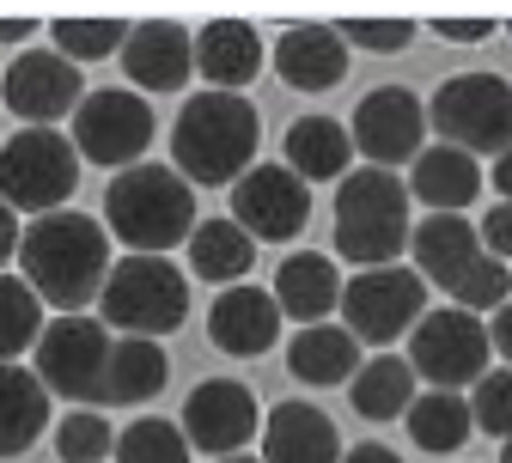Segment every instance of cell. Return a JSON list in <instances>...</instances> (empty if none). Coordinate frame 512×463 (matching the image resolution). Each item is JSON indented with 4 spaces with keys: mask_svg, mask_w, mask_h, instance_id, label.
Returning a JSON list of instances; mask_svg holds the SVG:
<instances>
[{
    "mask_svg": "<svg viewBox=\"0 0 512 463\" xmlns=\"http://www.w3.org/2000/svg\"><path fill=\"white\" fill-rule=\"evenodd\" d=\"M19 275H25V287L43 305H55L61 317H80L104 293V275H110V232H104V220H92L80 208L31 220L25 238H19Z\"/></svg>",
    "mask_w": 512,
    "mask_h": 463,
    "instance_id": "cell-1",
    "label": "cell"
},
{
    "mask_svg": "<svg viewBox=\"0 0 512 463\" xmlns=\"http://www.w3.org/2000/svg\"><path fill=\"white\" fill-rule=\"evenodd\" d=\"M263 147V116L244 92H196L171 122V171L196 183H238Z\"/></svg>",
    "mask_w": 512,
    "mask_h": 463,
    "instance_id": "cell-2",
    "label": "cell"
},
{
    "mask_svg": "<svg viewBox=\"0 0 512 463\" xmlns=\"http://www.w3.org/2000/svg\"><path fill=\"white\" fill-rule=\"evenodd\" d=\"M104 226L128 256H165L171 244H189L196 232V189H189L171 165H135L116 171L104 195Z\"/></svg>",
    "mask_w": 512,
    "mask_h": 463,
    "instance_id": "cell-3",
    "label": "cell"
},
{
    "mask_svg": "<svg viewBox=\"0 0 512 463\" xmlns=\"http://www.w3.org/2000/svg\"><path fill=\"white\" fill-rule=\"evenodd\" d=\"M409 189L397 171H378V165H360L342 177L336 189V250L360 269H391L403 262V244H409Z\"/></svg>",
    "mask_w": 512,
    "mask_h": 463,
    "instance_id": "cell-4",
    "label": "cell"
},
{
    "mask_svg": "<svg viewBox=\"0 0 512 463\" xmlns=\"http://www.w3.org/2000/svg\"><path fill=\"white\" fill-rule=\"evenodd\" d=\"M189 317V275L171 256H116L104 293H98V323L122 329V336L159 342Z\"/></svg>",
    "mask_w": 512,
    "mask_h": 463,
    "instance_id": "cell-5",
    "label": "cell"
},
{
    "mask_svg": "<svg viewBox=\"0 0 512 463\" xmlns=\"http://www.w3.org/2000/svg\"><path fill=\"white\" fill-rule=\"evenodd\" d=\"M427 128H439L445 147L458 153H512V80L488 68H464L452 80H439L427 98Z\"/></svg>",
    "mask_w": 512,
    "mask_h": 463,
    "instance_id": "cell-6",
    "label": "cell"
},
{
    "mask_svg": "<svg viewBox=\"0 0 512 463\" xmlns=\"http://www.w3.org/2000/svg\"><path fill=\"white\" fill-rule=\"evenodd\" d=\"M80 183V153L61 128H19V135L0 147V202L13 214H61L68 195Z\"/></svg>",
    "mask_w": 512,
    "mask_h": 463,
    "instance_id": "cell-7",
    "label": "cell"
},
{
    "mask_svg": "<svg viewBox=\"0 0 512 463\" xmlns=\"http://www.w3.org/2000/svg\"><path fill=\"white\" fill-rule=\"evenodd\" d=\"M68 141H74L80 165L92 159L104 171H135V165H147V147H153V104L128 86H98L80 98Z\"/></svg>",
    "mask_w": 512,
    "mask_h": 463,
    "instance_id": "cell-8",
    "label": "cell"
},
{
    "mask_svg": "<svg viewBox=\"0 0 512 463\" xmlns=\"http://www.w3.org/2000/svg\"><path fill=\"white\" fill-rule=\"evenodd\" d=\"M31 372L49 396L68 403H104V372H110V329L98 317H49L31 348Z\"/></svg>",
    "mask_w": 512,
    "mask_h": 463,
    "instance_id": "cell-9",
    "label": "cell"
},
{
    "mask_svg": "<svg viewBox=\"0 0 512 463\" xmlns=\"http://www.w3.org/2000/svg\"><path fill=\"white\" fill-rule=\"evenodd\" d=\"M488 360H494L488 323L470 317V311H458V305H439V311H427L409 329V366L433 390H458L464 396V384H476L488 372Z\"/></svg>",
    "mask_w": 512,
    "mask_h": 463,
    "instance_id": "cell-10",
    "label": "cell"
},
{
    "mask_svg": "<svg viewBox=\"0 0 512 463\" xmlns=\"http://www.w3.org/2000/svg\"><path fill=\"white\" fill-rule=\"evenodd\" d=\"M427 317V281L403 262L391 269H360L342 287V329L366 348V342H403V329H415Z\"/></svg>",
    "mask_w": 512,
    "mask_h": 463,
    "instance_id": "cell-11",
    "label": "cell"
},
{
    "mask_svg": "<svg viewBox=\"0 0 512 463\" xmlns=\"http://www.w3.org/2000/svg\"><path fill=\"white\" fill-rule=\"evenodd\" d=\"M354 153H366V165L378 171H397L403 159L415 165L421 141H427V104L409 86H372L354 104Z\"/></svg>",
    "mask_w": 512,
    "mask_h": 463,
    "instance_id": "cell-12",
    "label": "cell"
},
{
    "mask_svg": "<svg viewBox=\"0 0 512 463\" xmlns=\"http://www.w3.org/2000/svg\"><path fill=\"white\" fill-rule=\"evenodd\" d=\"M0 98L13 116H25V128H55L61 116H74L86 98V80L68 55L55 49H25L13 55V68L0 74Z\"/></svg>",
    "mask_w": 512,
    "mask_h": 463,
    "instance_id": "cell-13",
    "label": "cell"
},
{
    "mask_svg": "<svg viewBox=\"0 0 512 463\" xmlns=\"http://www.w3.org/2000/svg\"><path fill=\"white\" fill-rule=\"evenodd\" d=\"M232 220L250 238H263V244H287L311 220V189L287 165H250L232 183Z\"/></svg>",
    "mask_w": 512,
    "mask_h": 463,
    "instance_id": "cell-14",
    "label": "cell"
},
{
    "mask_svg": "<svg viewBox=\"0 0 512 463\" xmlns=\"http://www.w3.org/2000/svg\"><path fill=\"white\" fill-rule=\"evenodd\" d=\"M177 427H183L189 451H202L208 463L214 457H238L256 439V396L238 378H202L196 390H189Z\"/></svg>",
    "mask_w": 512,
    "mask_h": 463,
    "instance_id": "cell-15",
    "label": "cell"
},
{
    "mask_svg": "<svg viewBox=\"0 0 512 463\" xmlns=\"http://www.w3.org/2000/svg\"><path fill=\"white\" fill-rule=\"evenodd\" d=\"M122 74L128 92H183L196 74V31L177 19H141L122 43Z\"/></svg>",
    "mask_w": 512,
    "mask_h": 463,
    "instance_id": "cell-16",
    "label": "cell"
},
{
    "mask_svg": "<svg viewBox=\"0 0 512 463\" xmlns=\"http://www.w3.org/2000/svg\"><path fill=\"white\" fill-rule=\"evenodd\" d=\"M208 336L232 360H263L281 342V305H275V293L269 287H250V281L226 287L208 305Z\"/></svg>",
    "mask_w": 512,
    "mask_h": 463,
    "instance_id": "cell-17",
    "label": "cell"
},
{
    "mask_svg": "<svg viewBox=\"0 0 512 463\" xmlns=\"http://www.w3.org/2000/svg\"><path fill=\"white\" fill-rule=\"evenodd\" d=\"M342 269H336V256H324V250H293V256H281V269H275V305H281V317H293L299 329H311V323H330V311H342Z\"/></svg>",
    "mask_w": 512,
    "mask_h": 463,
    "instance_id": "cell-18",
    "label": "cell"
},
{
    "mask_svg": "<svg viewBox=\"0 0 512 463\" xmlns=\"http://www.w3.org/2000/svg\"><path fill=\"white\" fill-rule=\"evenodd\" d=\"M409 250H415V275L439 293H452L476 262L488 256L482 250V232L464 220V214H427L415 232H409Z\"/></svg>",
    "mask_w": 512,
    "mask_h": 463,
    "instance_id": "cell-19",
    "label": "cell"
},
{
    "mask_svg": "<svg viewBox=\"0 0 512 463\" xmlns=\"http://www.w3.org/2000/svg\"><path fill=\"white\" fill-rule=\"evenodd\" d=\"M275 74L293 92H330V86H342V74H348V43H342V31L336 25H317V19L287 25L281 43H275Z\"/></svg>",
    "mask_w": 512,
    "mask_h": 463,
    "instance_id": "cell-20",
    "label": "cell"
},
{
    "mask_svg": "<svg viewBox=\"0 0 512 463\" xmlns=\"http://www.w3.org/2000/svg\"><path fill=\"white\" fill-rule=\"evenodd\" d=\"M263 61H269V49L250 19H208L196 31V74L208 80V92H244L263 74Z\"/></svg>",
    "mask_w": 512,
    "mask_h": 463,
    "instance_id": "cell-21",
    "label": "cell"
},
{
    "mask_svg": "<svg viewBox=\"0 0 512 463\" xmlns=\"http://www.w3.org/2000/svg\"><path fill=\"white\" fill-rule=\"evenodd\" d=\"M263 463H342V433L317 403H275L263 415Z\"/></svg>",
    "mask_w": 512,
    "mask_h": 463,
    "instance_id": "cell-22",
    "label": "cell"
},
{
    "mask_svg": "<svg viewBox=\"0 0 512 463\" xmlns=\"http://www.w3.org/2000/svg\"><path fill=\"white\" fill-rule=\"evenodd\" d=\"M482 195V165L458 147H421L409 165V202H427L433 214H464Z\"/></svg>",
    "mask_w": 512,
    "mask_h": 463,
    "instance_id": "cell-23",
    "label": "cell"
},
{
    "mask_svg": "<svg viewBox=\"0 0 512 463\" xmlns=\"http://www.w3.org/2000/svg\"><path fill=\"white\" fill-rule=\"evenodd\" d=\"M287 171L311 189V183H342L348 165H354V135L336 122V116H299L287 128V147H281Z\"/></svg>",
    "mask_w": 512,
    "mask_h": 463,
    "instance_id": "cell-24",
    "label": "cell"
},
{
    "mask_svg": "<svg viewBox=\"0 0 512 463\" xmlns=\"http://www.w3.org/2000/svg\"><path fill=\"white\" fill-rule=\"evenodd\" d=\"M183 256H189V275H196V281L238 287V281L250 275V262H256V238H250L238 220H196Z\"/></svg>",
    "mask_w": 512,
    "mask_h": 463,
    "instance_id": "cell-25",
    "label": "cell"
},
{
    "mask_svg": "<svg viewBox=\"0 0 512 463\" xmlns=\"http://www.w3.org/2000/svg\"><path fill=\"white\" fill-rule=\"evenodd\" d=\"M49 433V390L31 366H0V457H25Z\"/></svg>",
    "mask_w": 512,
    "mask_h": 463,
    "instance_id": "cell-26",
    "label": "cell"
},
{
    "mask_svg": "<svg viewBox=\"0 0 512 463\" xmlns=\"http://www.w3.org/2000/svg\"><path fill=\"white\" fill-rule=\"evenodd\" d=\"M287 372L299 384H354L360 372V342L342 323H311L287 342Z\"/></svg>",
    "mask_w": 512,
    "mask_h": 463,
    "instance_id": "cell-27",
    "label": "cell"
},
{
    "mask_svg": "<svg viewBox=\"0 0 512 463\" xmlns=\"http://www.w3.org/2000/svg\"><path fill=\"white\" fill-rule=\"evenodd\" d=\"M171 378V360L159 342H141V336H122L110 342V372H104V403L116 409H135L147 396H159Z\"/></svg>",
    "mask_w": 512,
    "mask_h": 463,
    "instance_id": "cell-28",
    "label": "cell"
},
{
    "mask_svg": "<svg viewBox=\"0 0 512 463\" xmlns=\"http://www.w3.org/2000/svg\"><path fill=\"white\" fill-rule=\"evenodd\" d=\"M415 366L403 360V354H372V360H360V372H354V415H366V421H397V415H409V403H415Z\"/></svg>",
    "mask_w": 512,
    "mask_h": 463,
    "instance_id": "cell-29",
    "label": "cell"
},
{
    "mask_svg": "<svg viewBox=\"0 0 512 463\" xmlns=\"http://www.w3.org/2000/svg\"><path fill=\"white\" fill-rule=\"evenodd\" d=\"M476 421H470V396L458 390H415L409 403V439L433 457H452L458 445H470Z\"/></svg>",
    "mask_w": 512,
    "mask_h": 463,
    "instance_id": "cell-30",
    "label": "cell"
},
{
    "mask_svg": "<svg viewBox=\"0 0 512 463\" xmlns=\"http://www.w3.org/2000/svg\"><path fill=\"white\" fill-rule=\"evenodd\" d=\"M43 323H49L43 317V299L25 287V275L0 269V366H19V354L37 348Z\"/></svg>",
    "mask_w": 512,
    "mask_h": 463,
    "instance_id": "cell-31",
    "label": "cell"
},
{
    "mask_svg": "<svg viewBox=\"0 0 512 463\" xmlns=\"http://www.w3.org/2000/svg\"><path fill=\"white\" fill-rule=\"evenodd\" d=\"M189 457L196 451H189L183 427L165 415H141L116 433V463H189Z\"/></svg>",
    "mask_w": 512,
    "mask_h": 463,
    "instance_id": "cell-32",
    "label": "cell"
},
{
    "mask_svg": "<svg viewBox=\"0 0 512 463\" xmlns=\"http://www.w3.org/2000/svg\"><path fill=\"white\" fill-rule=\"evenodd\" d=\"M128 19H55L49 37H55V55H68L74 68L80 61H104V55H122L128 43Z\"/></svg>",
    "mask_w": 512,
    "mask_h": 463,
    "instance_id": "cell-33",
    "label": "cell"
},
{
    "mask_svg": "<svg viewBox=\"0 0 512 463\" xmlns=\"http://www.w3.org/2000/svg\"><path fill=\"white\" fill-rule=\"evenodd\" d=\"M49 445H55L61 463H110L116 433H110V421L98 409H74V415H61V427L49 433Z\"/></svg>",
    "mask_w": 512,
    "mask_h": 463,
    "instance_id": "cell-34",
    "label": "cell"
},
{
    "mask_svg": "<svg viewBox=\"0 0 512 463\" xmlns=\"http://www.w3.org/2000/svg\"><path fill=\"white\" fill-rule=\"evenodd\" d=\"M470 421L488 439H512V366H488L470 384Z\"/></svg>",
    "mask_w": 512,
    "mask_h": 463,
    "instance_id": "cell-35",
    "label": "cell"
},
{
    "mask_svg": "<svg viewBox=\"0 0 512 463\" xmlns=\"http://www.w3.org/2000/svg\"><path fill=\"white\" fill-rule=\"evenodd\" d=\"M506 299H512V269H506V262H494V256H482L476 269L452 287V305H458V311H470V317L500 311Z\"/></svg>",
    "mask_w": 512,
    "mask_h": 463,
    "instance_id": "cell-36",
    "label": "cell"
},
{
    "mask_svg": "<svg viewBox=\"0 0 512 463\" xmlns=\"http://www.w3.org/2000/svg\"><path fill=\"white\" fill-rule=\"evenodd\" d=\"M336 31H342V43H360V49H372V55H397V49H409V37H415L409 19H342Z\"/></svg>",
    "mask_w": 512,
    "mask_h": 463,
    "instance_id": "cell-37",
    "label": "cell"
},
{
    "mask_svg": "<svg viewBox=\"0 0 512 463\" xmlns=\"http://www.w3.org/2000/svg\"><path fill=\"white\" fill-rule=\"evenodd\" d=\"M476 232H482V250H488L494 262H512V202H494Z\"/></svg>",
    "mask_w": 512,
    "mask_h": 463,
    "instance_id": "cell-38",
    "label": "cell"
},
{
    "mask_svg": "<svg viewBox=\"0 0 512 463\" xmlns=\"http://www.w3.org/2000/svg\"><path fill=\"white\" fill-rule=\"evenodd\" d=\"M427 31L445 43H482V37H494V19H433Z\"/></svg>",
    "mask_w": 512,
    "mask_h": 463,
    "instance_id": "cell-39",
    "label": "cell"
},
{
    "mask_svg": "<svg viewBox=\"0 0 512 463\" xmlns=\"http://www.w3.org/2000/svg\"><path fill=\"white\" fill-rule=\"evenodd\" d=\"M19 238H25V226H19V214L0 202V269H7V262L19 256Z\"/></svg>",
    "mask_w": 512,
    "mask_h": 463,
    "instance_id": "cell-40",
    "label": "cell"
},
{
    "mask_svg": "<svg viewBox=\"0 0 512 463\" xmlns=\"http://www.w3.org/2000/svg\"><path fill=\"white\" fill-rule=\"evenodd\" d=\"M488 342H494V354H500V360L512 366V299H506V305L494 311V323H488Z\"/></svg>",
    "mask_w": 512,
    "mask_h": 463,
    "instance_id": "cell-41",
    "label": "cell"
},
{
    "mask_svg": "<svg viewBox=\"0 0 512 463\" xmlns=\"http://www.w3.org/2000/svg\"><path fill=\"white\" fill-rule=\"evenodd\" d=\"M342 463H403L391 445H354V451H342Z\"/></svg>",
    "mask_w": 512,
    "mask_h": 463,
    "instance_id": "cell-42",
    "label": "cell"
},
{
    "mask_svg": "<svg viewBox=\"0 0 512 463\" xmlns=\"http://www.w3.org/2000/svg\"><path fill=\"white\" fill-rule=\"evenodd\" d=\"M37 37V19H0V43H31Z\"/></svg>",
    "mask_w": 512,
    "mask_h": 463,
    "instance_id": "cell-43",
    "label": "cell"
},
{
    "mask_svg": "<svg viewBox=\"0 0 512 463\" xmlns=\"http://www.w3.org/2000/svg\"><path fill=\"white\" fill-rule=\"evenodd\" d=\"M494 195H500V202H512V153L494 159Z\"/></svg>",
    "mask_w": 512,
    "mask_h": 463,
    "instance_id": "cell-44",
    "label": "cell"
},
{
    "mask_svg": "<svg viewBox=\"0 0 512 463\" xmlns=\"http://www.w3.org/2000/svg\"><path fill=\"white\" fill-rule=\"evenodd\" d=\"M214 463H263V457H250V451H238V457H214Z\"/></svg>",
    "mask_w": 512,
    "mask_h": 463,
    "instance_id": "cell-45",
    "label": "cell"
},
{
    "mask_svg": "<svg viewBox=\"0 0 512 463\" xmlns=\"http://www.w3.org/2000/svg\"><path fill=\"white\" fill-rule=\"evenodd\" d=\"M500 463H512V439H506V445H500Z\"/></svg>",
    "mask_w": 512,
    "mask_h": 463,
    "instance_id": "cell-46",
    "label": "cell"
},
{
    "mask_svg": "<svg viewBox=\"0 0 512 463\" xmlns=\"http://www.w3.org/2000/svg\"><path fill=\"white\" fill-rule=\"evenodd\" d=\"M506 37H512V19H506Z\"/></svg>",
    "mask_w": 512,
    "mask_h": 463,
    "instance_id": "cell-47",
    "label": "cell"
}]
</instances>
